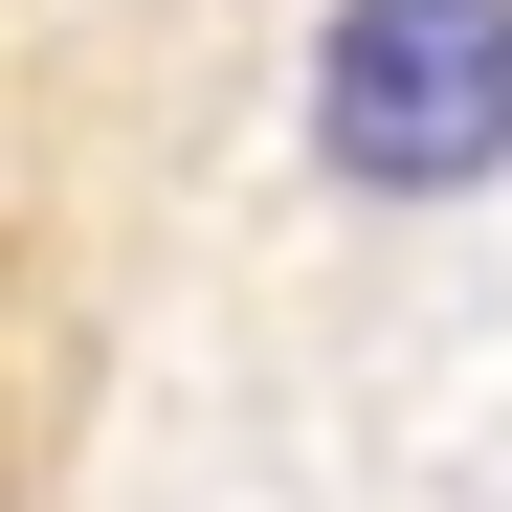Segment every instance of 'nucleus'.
<instances>
[{
    "instance_id": "f257e3e1",
    "label": "nucleus",
    "mask_w": 512,
    "mask_h": 512,
    "mask_svg": "<svg viewBox=\"0 0 512 512\" xmlns=\"http://www.w3.org/2000/svg\"><path fill=\"white\" fill-rule=\"evenodd\" d=\"M312 156L357 201L512 179V0H334L312 23Z\"/></svg>"
}]
</instances>
